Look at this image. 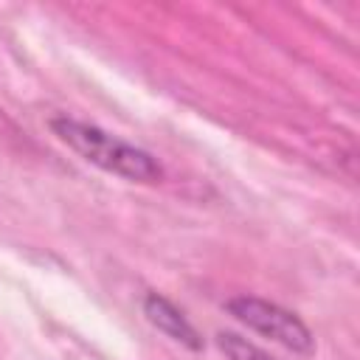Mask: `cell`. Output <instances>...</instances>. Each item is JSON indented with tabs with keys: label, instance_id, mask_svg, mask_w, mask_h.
<instances>
[{
	"label": "cell",
	"instance_id": "obj_1",
	"mask_svg": "<svg viewBox=\"0 0 360 360\" xmlns=\"http://www.w3.org/2000/svg\"><path fill=\"white\" fill-rule=\"evenodd\" d=\"M51 132L68 146L73 149L82 160L98 166L107 174H115L121 180L129 183H158L163 177V166L158 163V158L96 124L70 118V115H56L48 121Z\"/></svg>",
	"mask_w": 360,
	"mask_h": 360
},
{
	"label": "cell",
	"instance_id": "obj_3",
	"mask_svg": "<svg viewBox=\"0 0 360 360\" xmlns=\"http://www.w3.org/2000/svg\"><path fill=\"white\" fill-rule=\"evenodd\" d=\"M143 315H146V321H149L155 329H160V332H163L166 338H172L174 343L186 346V349H191V352H200V349H202L200 332L194 329V323H191L169 298H163V295H158V292H149V295L143 298Z\"/></svg>",
	"mask_w": 360,
	"mask_h": 360
},
{
	"label": "cell",
	"instance_id": "obj_2",
	"mask_svg": "<svg viewBox=\"0 0 360 360\" xmlns=\"http://www.w3.org/2000/svg\"><path fill=\"white\" fill-rule=\"evenodd\" d=\"M225 309L245 323L248 329L270 338L273 343L295 352V354H312L315 352V338L309 332V326L290 309L267 301V298H256V295H236L225 304Z\"/></svg>",
	"mask_w": 360,
	"mask_h": 360
},
{
	"label": "cell",
	"instance_id": "obj_4",
	"mask_svg": "<svg viewBox=\"0 0 360 360\" xmlns=\"http://www.w3.org/2000/svg\"><path fill=\"white\" fill-rule=\"evenodd\" d=\"M217 346L222 349V354L228 360H273L264 349H259L256 343H250L248 338H242L236 332H219L217 335Z\"/></svg>",
	"mask_w": 360,
	"mask_h": 360
}]
</instances>
